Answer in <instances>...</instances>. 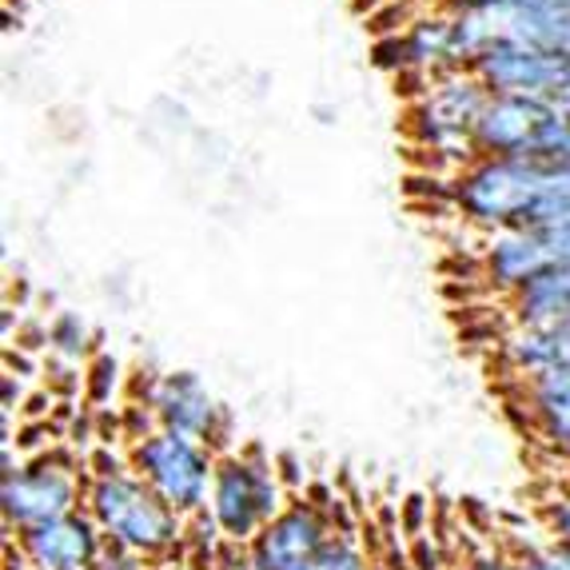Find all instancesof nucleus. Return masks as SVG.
<instances>
[{"label": "nucleus", "instance_id": "f257e3e1", "mask_svg": "<svg viewBox=\"0 0 570 570\" xmlns=\"http://www.w3.org/2000/svg\"><path fill=\"white\" fill-rule=\"evenodd\" d=\"M451 200L479 228H554L570 224V168L514 156H475L459 171Z\"/></svg>", "mask_w": 570, "mask_h": 570}, {"label": "nucleus", "instance_id": "f03ea898", "mask_svg": "<svg viewBox=\"0 0 570 570\" xmlns=\"http://www.w3.org/2000/svg\"><path fill=\"white\" fill-rule=\"evenodd\" d=\"M88 511L112 547L156 554L180 539V511H171L136 471H100L88 491Z\"/></svg>", "mask_w": 570, "mask_h": 570}, {"label": "nucleus", "instance_id": "7ed1b4c3", "mask_svg": "<svg viewBox=\"0 0 570 570\" xmlns=\"http://www.w3.org/2000/svg\"><path fill=\"white\" fill-rule=\"evenodd\" d=\"M132 471L180 514L200 511L212 499V479H216V463L204 443L171 435L164 428L132 443Z\"/></svg>", "mask_w": 570, "mask_h": 570}, {"label": "nucleus", "instance_id": "20e7f679", "mask_svg": "<svg viewBox=\"0 0 570 570\" xmlns=\"http://www.w3.org/2000/svg\"><path fill=\"white\" fill-rule=\"evenodd\" d=\"M212 523L228 539H256L279 511H284V491H279L276 471L256 455H228L216 463L212 479Z\"/></svg>", "mask_w": 570, "mask_h": 570}, {"label": "nucleus", "instance_id": "39448f33", "mask_svg": "<svg viewBox=\"0 0 570 570\" xmlns=\"http://www.w3.org/2000/svg\"><path fill=\"white\" fill-rule=\"evenodd\" d=\"M487 100H491V92L471 68L431 77L428 92L411 108V132L419 144H428L431 153H459V148L471 153V136H475ZM471 160H475V153H471Z\"/></svg>", "mask_w": 570, "mask_h": 570}, {"label": "nucleus", "instance_id": "423d86ee", "mask_svg": "<svg viewBox=\"0 0 570 570\" xmlns=\"http://www.w3.org/2000/svg\"><path fill=\"white\" fill-rule=\"evenodd\" d=\"M471 72L483 80L491 96H527V100H542L554 108L570 80V57H551L519 40H494L471 65Z\"/></svg>", "mask_w": 570, "mask_h": 570}, {"label": "nucleus", "instance_id": "0eeeda50", "mask_svg": "<svg viewBox=\"0 0 570 570\" xmlns=\"http://www.w3.org/2000/svg\"><path fill=\"white\" fill-rule=\"evenodd\" d=\"M65 514H77L72 466L57 463V459H37V463L17 466L4 475V519L20 527V534L57 523Z\"/></svg>", "mask_w": 570, "mask_h": 570}, {"label": "nucleus", "instance_id": "6e6552de", "mask_svg": "<svg viewBox=\"0 0 570 570\" xmlns=\"http://www.w3.org/2000/svg\"><path fill=\"white\" fill-rule=\"evenodd\" d=\"M332 527L312 503H295L279 511L264 531L252 539V567L256 570H307L332 547Z\"/></svg>", "mask_w": 570, "mask_h": 570}, {"label": "nucleus", "instance_id": "1a4fd4ad", "mask_svg": "<svg viewBox=\"0 0 570 570\" xmlns=\"http://www.w3.org/2000/svg\"><path fill=\"white\" fill-rule=\"evenodd\" d=\"M551 105L527 100V96H491L475 124V136H471V153L527 160L534 153L547 120H551Z\"/></svg>", "mask_w": 570, "mask_h": 570}, {"label": "nucleus", "instance_id": "9d476101", "mask_svg": "<svg viewBox=\"0 0 570 570\" xmlns=\"http://www.w3.org/2000/svg\"><path fill=\"white\" fill-rule=\"evenodd\" d=\"M148 407H153L156 423L171 435L196 439V443H208L216 439L219 428V407L208 395L196 375L180 371V375H160L148 391Z\"/></svg>", "mask_w": 570, "mask_h": 570}, {"label": "nucleus", "instance_id": "9b49d317", "mask_svg": "<svg viewBox=\"0 0 570 570\" xmlns=\"http://www.w3.org/2000/svg\"><path fill=\"white\" fill-rule=\"evenodd\" d=\"M20 547L37 570H92L100 559V527L85 514H65L57 523L24 531Z\"/></svg>", "mask_w": 570, "mask_h": 570}, {"label": "nucleus", "instance_id": "f8f14e48", "mask_svg": "<svg viewBox=\"0 0 570 570\" xmlns=\"http://www.w3.org/2000/svg\"><path fill=\"white\" fill-rule=\"evenodd\" d=\"M503 363L519 375H542V371L570 367V320L547 327H514L503 340Z\"/></svg>", "mask_w": 570, "mask_h": 570}, {"label": "nucleus", "instance_id": "ddd939ff", "mask_svg": "<svg viewBox=\"0 0 570 570\" xmlns=\"http://www.w3.org/2000/svg\"><path fill=\"white\" fill-rule=\"evenodd\" d=\"M527 403H531V415L542 428V435L570 459V367L531 375L527 380Z\"/></svg>", "mask_w": 570, "mask_h": 570}, {"label": "nucleus", "instance_id": "4468645a", "mask_svg": "<svg viewBox=\"0 0 570 570\" xmlns=\"http://www.w3.org/2000/svg\"><path fill=\"white\" fill-rule=\"evenodd\" d=\"M514 312L523 327H547L570 320V267H554L523 292H514Z\"/></svg>", "mask_w": 570, "mask_h": 570}, {"label": "nucleus", "instance_id": "2eb2a0df", "mask_svg": "<svg viewBox=\"0 0 570 570\" xmlns=\"http://www.w3.org/2000/svg\"><path fill=\"white\" fill-rule=\"evenodd\" d=\"M48 343H52L57 355H65V360H80V355H88V347H92V332H88V324L77 312H60L57 320L48 324Z\"/></svg>", "mask_w": 570, "mask_h": 570}, {"label": "nucleus", "instance_id": "dca6fc26", "mask_svg": "<svg viewBox=\"0 0 570 570\" xmlns=\"http://www.w3.org/2000/svg\"><path fill=\"white\" fill-rule=\"evenodd\" d=\"M307 570H367V562H363V554L355 551L352 542L332 539V547H327V551L320 554Z\"/></svg>", "mask_w": 570, "mask_h": 570}, {"label": "nucleus", "instance_id": "f3484780", "mask_svg": "<svg viewBox=\"0 0 570 570\" xmlns=\"http://www.w3.org/2000/svg\"><path fill=\"white\" fill-rule=\"evenodd\" d=\"M116 375H120V367H116L112 355H96L92 367H88V395H92L96 403H105L116 387Z\"/></svg>", "mask_w": 570, "mask_h": 570}, {"label": "nucleus", "instance_id": "a211bd4d", "mask_svg": "<svg viewBox=\"0 0 570 570\" xmlns=\"http://www.w3.org/2000/svg\"><path fill=\"white\" fill-rule=\"evenodd\" d=\"M554 531H559V547L570 551V494L554 507Z\"/></svg>", "mask_w": 570, "mask_h": 570}, {"label": "nucleus", "instance_id": "6ab92c4d", "mask_svg": "<svg viewBox=\"0 0 570 570\" xmlns=\"http://www.w3.org/2000/svg\"><path fill=\"white\" fill-rule=\"evenodd\" d=\"M451 4H494V0H451Z\"/></svg>", "mask_w": 570, "mask_h": 570}]
</instances>
